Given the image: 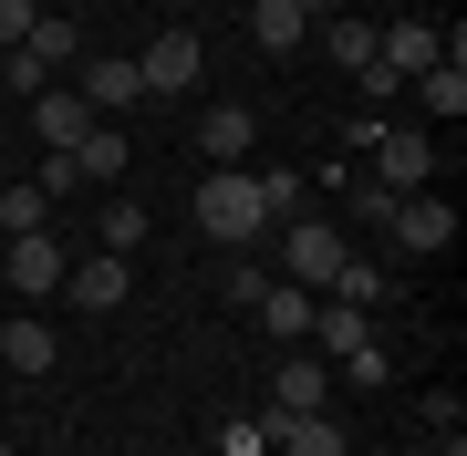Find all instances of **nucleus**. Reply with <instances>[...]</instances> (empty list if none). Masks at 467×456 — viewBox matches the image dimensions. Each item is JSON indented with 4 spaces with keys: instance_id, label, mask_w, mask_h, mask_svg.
<instances>
[{
    "instance_id": "obj_13",
    "label": "nucleus",
    "mask_w": 467,
    "mask_h": 456,
    "mask_svg": "<svg viewBox=\"0 0 467 456\" xmlns=\"http://www.w3.org/2000/svg\"><path fill=\"white\" fill-rule=\"evenodd\" d=\"M250 311H260V321H270L281 342H312V311H322V290H301V280H270Z\"/></svg>"
},
{
    "instance_id": "obj_18",
    "label": "nucleus",
    "mask_w": 467,
    "mask_h": 456,
    "mask_svg": "<svg viewBox=\"0 0 467 456\" xmlns=\"http://www.w3.org/2000/svg\"><path fill=\"white\" fill-rule=\"evenodd\" d=\"M312 42L333 52L343 73H364V63H374V21H364V11H333V21H312Z\"/></svg>"
},
{
    "instance_id": "obj_26",
    "label": "nucleus",
    "mask_w": 467,
    "mask_h": 456,
    "mask_svg": "<svg viewBox=\"0 0 467 456\" xmlns=\"http://www.w3.org/2000/svg\"><path fill=\"white\" fill-rule=\"evenodd\" d=\"M32 187H42V198H73V187H84V167H73V156H63V146H52V156H42V177H32Z\"/></svg>"
},
{
    "instance_id": "obj_14",
    "label": "nucleus",
    "mask_w": 467,
    "mask_h": 456,
    "mask_svg": "<svg viewBox=\"0 0 467 456\" xmlns=\"http://www.w3.org/2000/svg\"><path fill=\"white\" fill-rule=\"evenodd\" d=\"M73 94H84V104H94L104 125H115L125 104H146V84H135V63H84V84H73Z\"/></svg>"
},
{
    "instance_id": "obj_3",
    "label": "nucleus",
    "mask_w": 467,
    "mask_h": 456,
    "mask_svg": "<svg viewBox=\"0 0 467 456\" xmlns=\"http://www.w3.org/2000/svg\"><path fill=\"white\" fill-rule=\"evenodd\" d=\"M353 146L374 156V177L395 187V198H416V187L436 177V146H426V136H395V125H353Z\"/></svg>"
},
{
    "instance_id": "obj_28",
    "label": "nucleus",
    "mask_w": 467,
    "mask_h": 456,
    "mask_svg": "<svg viewBox=\"0 0 467 456\" xmlns=\"http://www.w3.org/2000/svg\"><path fill=\"white\" fill-rule=\"evenodd\" d=\"M32 21H42V11H32V0H0V52H11L21 32H32Z\"/></svg>"
},
{
    "instance_id": "obj_6",
    "label": "nucleus",
    "mask_w": 467,
    "mask_h": 456,
    "mask_svg": "<svg viewBox=\"0 0 467 456\" xmlns=\"http://www.w3.org/2000/svg\"><path fill=\"white\" fill-rule=\"evenodd\" d=\"M384 228H395V249L436 259V249H447V238H457V208L436 198V187H416V198H405V208H395V218H384Z\"/></svg>"
},
{
    "instance_id": "obj_4",
    "label": "nucleus",
    "mask_w": 467,
    "mask_h": 456,
    "mask_svg": "<svg viewBox=\"0 0 467 456\" xmlns=\"http://www.w3.org/2000/svg\"><path fill=\"white\" fill-rule=\"evenodd\" d=\"M0 270H11V290H21V301H52V290H63V270H73V259H63V238H52V228H21V238H11V259H0Z\"/></svg>"
},
{
    "instance_id": "obj_12",
    "label": "nucleus",
    "mask_w": 467,
    "mask_h": 456,
    "mask_svg": "<svg viewBox=\"0 0 467 456\" xmlns=\"http://www.w3.org/2000/svg\"><path fill=\"white\" fill-rule=\"evenodd\" d=\"M84 125H94V104H84V94H52V84L32 94V146H42V156H52V146H73Z\"/></svg>"
},
{
    "instance_id": "obj_16",
    "label": "nucleus",
    "mask_w": 467,
    "mask_h": 456,
    "mask_svg": "<svg viewBox=\"0 0 467 456\" xmlns=\"http://www.w3.org/2000/svg\"><path fill=\"white\" fill-rule=\"evenodd\" d=\"M0 363H11V373H52V363H63V342H52V321H32V311H21L11 332H0Z\"/></svg>"
},
{
    "instance_id": "obj_31",
    "label": "nucleus",
    "mask_w": 467,
    "mask_h": 456,
    "mask_svg": "<svg viewBox=\"0 0 467 456\" xmlns=\"http://www.w3.org/2000/svg\"><path fill=\"white\" fill-rule=\"evenodd\" d=\"M0 405H11V384H0Z\"/></svg>"
},
{
    "instance_id": "obj_1",
    "label": "nucleus",
    "mask_w": 467,
    "mask_h": 456,
    "mask_svg": "<svg viewBox=\"0 0 467 456\" xmlns=\"http://www.w3.org/2000/svg\"><path fill=\"white\" fill-rule=\"evenodd\" d=\"M198 228L218 238V249H250V238L270 228V198H260V177H250V167H218V177L198 187Z\"/></svg>"
},
{
    "instance_id": "obj_8",
    "label": "nucleus",
    "mask_w": 467,
    "mask_h": 456,
    "mask_svg": "<svg viewBox=\"0 0 467 456\" xmlns=\"http://www.w3.org/2000/svg\"><path fill=\"white\" fill-rule=\"evenodd\" d=\"M322 405H333V363H322V353H291L281 384H270V415H322Z\"/></svg>"
},
{
    "instance_id": "obj_21",
    "label": "nucleus",
    "mask_w": 467,
    "mask_h": 456,
    "mask_svg": "<svg viewBox=\"0 0 467 456\" xmlns=\"http://www.w3.org/2000/svg\"><path fill=\"white\" fill-rule=\"evenodd\" d=\"M322 301H353V311H374V301H384V270H374V259H343Z\"/></svg>"
},
{
    "instance_id": "obj_15",
    "label": "nucleus",
    "mask_w": 467,
    "mask_h": 456,
    "mask_svg": "<svg viewBox=\"0 0 467 456\" xmlns=\"http://www.w3.org/2000/svg\"><path fill=\"white\" fill-rule=\"evenodd\" d=\"M63 156H73V167H84V187H104V177H125V156H135V146H125V136H115V125H104V115H94V125H84V136H73Z\"/></svg>"
},
{
    "instance_id": "obj_10",
    "label": "nucleus",
    "mask_w": 467,
    "mask_h": 456,
    "mask_svg": "<svg viewBox=\"0 0 467 456\" xmlns=\"http://www.w3.org/2000/svg\"><path fill=\"white\" fill-rule=\"evenodd\" d=\"M260 425H270V446H281V456H353L343 425H333V405H322V415H260Z\"/></svg>"
},
{
    "instance_id": "obj_11",
    "label": "nucleus",
    "mask_w": 467,
    "mask_h": 456,
    "mask_svg": "<svg viewBox=\"0 0 467 456\" xmlns=\"http://www.w3.org/2000/svg\"><path fill=\"white\" fill-rule=\"evenodd\" d=\"M374 63L395 73V84H416V73L436 63V32H426V21H384V32H374Z\"/></svg>"
},
{
    "instance_id": "obj_34",
    "label": "nucleus",
    "mask_w": 467,
    "mask_h": 456,
    "mask_svg": "<svg viewBox=\"0 0 467 456\" xmlns=\"http://www.w3.org/2000/svg\"><path fill=\"white\" fill-rule=\"evenodd\" d=\"M250 11H260V0H250Z\"/></svg>"
},
{
    "instance_id": "obj_5",
    "label": "nucleus",
    "mask_w": 467,
    "mask_h": 456,
    "mask_svg": "<svg viewBox=\"0 0 467 456\" xmlns=\"http://www.w3.org/2000/svg\"><path fill=\"white\" fill-rule=\"evenodd\" d=\"M198 63H208L198 32H156L146 52H135V84H146V94H187V84H198Z\"/></svg>"
},
{
    "instance_id": "obj_25",
    "label": "nucleus",
    "mask_w": 467,
    "mask_h": 456,
    "mask_svg": "<svg viewBox=\"0 0 467 456\" xmlns=\"http://www.w3.org/2000/svg\"><path fill=\"white\" fill-rule=\"evenodd\" d=\"M260 446H270L260 415H229V425H218V456H260Z\"/></svg>"
},
{
    "instance_id": "obj_27",
    "label": "nucleus",
    "mask_w": 467,
    "mask_h": 456,
    "mask_svg": "<svg viewBox=\"0 0 467 456\" xmlns=\"http://www.w3.org/2000/svg\"><path fill=\"white\" fill-rule=\"evenodd\" d=\"M260 198H270V218H291V208H301V177H291V167H270V177H260Z\"/></svg>"
},
{
    "instance_id": "obj_22",
    "label": "nucleus",
    "mask_w": 467,
    "mask_h": 456,
    "mask_svg": "<svg viewBox=\"0 0 467 456\" xmlns=\"http://www.w3.org/2000/svg\"><path fill=\"white\" fill-rule=\"evenodd\" d=\"M0 228H52V198H42V187H0Z\"/></svg>"
},
{
    "instance_id": "obj_2",
    "label": "nucleus",
    "mask_w": 467,
    "mask_h": 456,
    "mask_svg": "<svg viewBox=\"0 0 467 456\" xmlns=\"http://www.w3.org/2000/svg\"><path fill=\"white\" fill-rule=\"evenodd\" d=\"M343 228L333 218H291L281 228V280H301V290H333V270H343Z\"/></svg>"
},
{
    "instance_id": "obj_7",
    "label": "nucleus",
    "mask_w": 467,
    "mask_h": 456,
    "mask_svg": "<svg viewBox=\"0 0 467 456\" xmlns=\"http://www.w3.org/2000/svg\"><path fill=\"white\" fill-rule=\"evenodd\" d=\"M250 146H260V115H250V104H208V115H198V156H208V167H239Z\"/></svg>"
},
{
    "instance_id": "obj_23",
    "label": "nucleus",
    "mask_w": 467,
    "mask_h": 456,
    "mask_svg": "<svg viewBox=\"0 0 467 456\" xmlns=\"http://www.w3.org/2000/svg\"><path fill=\"white\" fill-rule=\"evenodd\" d=\"M104 249H115V259H135V249H146V208H135V198H115V208H104Z\"/></svg>"
},
{
    "instance_id": "obj_19",
    "label": "nucleus",
    "mask_w": 467,
    "mask_h": 456,
    "mask_svg": "<svg viewBox=\"0 0 467 456\" xmlns=\"http://www.w3.org/2000/svg\"><path fill=\"white\" fill-rule=\"evenodd\" d=\"M250 32H260V52H301V42H312V21H301L291 0H260V11H250Z\"/></svg>"
},
{
    "instance_id": "obj_17",
    "label": "nucleus",
    "mask_w": 467,
    "mask_h": 456,
    "mask_svg": "<svg viewBox=\"0 0 467 456\" xmlns=\"http://www.w3.org/2000/svg\"><path fill=\"white\" fill-rule=\"evenodd\" d=\"M312 342H322V363H353L374 332H364V311H353V301H322V311H312Z\"/></svg>"
},
{
    "instance_id": "obj_29",
    "label": "nucleus",
    "mask_w": 467,
    "mask_h": 456,
    "mask_svg": "<svg viewBox=\"0 0 467 456\" xmlns=\"http://www.w3.org/2000/svg\"><path fill=\"white\" fill-rule=\"evenodd\" d=\"M291 11H301V21H333V11H343V0H291Z\"/></svg>"
},
{
    "instance_id": "obj_30",
    "label": "nucleus",
    "mask_w": 467,
    "mask_h": 456,
    "mask_svg": "<svg viewBox=\"0 0 467 456\" xmlns=\"http://www.w3.org/2000/svg\"><path fill=\"white\" fill-rule=\"evenodd\" d=\"M353 11H395V0H353Z\"/></svg>"
},
{
    "instance_id": "obj_33",
    "label": "nucleus",
    "mask_w": 467,
    "mask_h": 456,
    "mask_svg": "<svg viewBox=\"0 0 467 456\" xmlns=\"http://www.w3.org/2000/svg\"><path fill=\"white\" fill-rule=\"evenodd\" d=\"M0 456H11V436H0Z\"/></svg>"
},
{
    "instance_id": "obj_32",
    "label": "nucleus",
    "mask_w": 467,
    "mask_h": 456,
    "mask_svg": "<svg viewBox=\"0 0 467 456\" xmlns=\"http://www.w3.org/2000/svg\"><path fill=\"white\" fill-rule=\"evenodd\" d=\"M0 73H11V52H0Z\"/></svg>"
},
{
    "instance_id": "obj_9",
    "label": "nucleus",
    "mask_w": 467,
    "mask_h": 456,
    "mask_svg": "<svg viewBox=\"0 0 467 456\" xmlns=\"http://www.w3.org/2000/svg\"><path fill=\"white\" fill-rule=\"evenodd\" d=\"M125 290H135V270H125L115 249H104V259H73V270H63V301H84V311H125Z\"/></svg>"
},
{
    "instance_id": "obj_24",
    "label": "nucleus",
    "mask_w": 467,
    "mask_h": 456,
    "mask_svg": "<svg viewBox=\"0 0 467 456\" xmlns=\"http://www.w3.org/2000/svg\"><path fill=\"white\" fill-rule=\"evenodd\" d=\"M395 208H405V198H395V187H384V177H353V218H364V228H384V218H395Z\"/></svg>"
},
{
    "instance_id": "obj_20",
    "label": "nucleus",
    "mask_w": 467,
    "mask_h": 456,
    "mask_svg": "<svg viewBox=\"0 0 467 456\" xmlns=\"http://www.w3.org/2000/svg\"><path fill=\"white\" fill-rule=\"evenodd\" d=\"M416 94H426V115H436V125H457V115H467V73H457V63H426V73H416Z\"/></svg>"
}]
</instances>
